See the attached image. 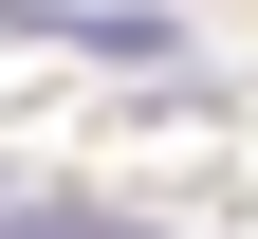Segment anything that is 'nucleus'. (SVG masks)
<instances>
[{
	"instance_id": "obj_1",
	"label": "nucleus",
	"mask_w": 258,
	"mask_h": 239,
	"mask_svg": "<svg viewBox=\"0 0 258 239\" xmlns=\"http://www.w3.org/2000/svg\"><path fill=\"white\" fill-rule=\"evenodd\" d=\"M0 239H148V221H111V202H19L0 184Z\"/></svg>"
}]
</instances>
